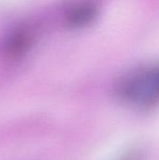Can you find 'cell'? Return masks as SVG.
Wrapping results in <instances>:
<instances>
[{
    "label": "cell",
    "instance_id": "6da1fadb",
    "mask_svg": "<svg viewBox=\"0 0 159 160\" xmlns=\"http://www.w3.org/2000/svg\"><path fill=\"white\" fill-rule=\"evenodd\" d=\"M116 93L124 102L148 108L159 102V64L134 69L117 82Z\"/></svg>",
    "mask_w": 159,
    "mask_h": 160
},
{
    "label": "cell",
    "instance_id": "7a4b0ae2",
    "mask_svg": "<svg viewBox=\"0 0 159 160\" xmlns=\"http://www.w3.org/2000/svg\"><path fill=\"white\" fill-rule=\"evenodd\" d=\"M97 6L93 1L79 2L71 7L65 16L66 24L72 29H79L91 24L97 17Z\"/></svg>",
    "mask_w": 159,
    "mask_h": 160
},
{
    "label": "cell",
    "instance_id": "3957f363",
    "mask_svg": "<svg viewBox=\"0 0 159 160\" xmlns=\"http://www.w3.org/2000/svg\"><path fill=\"white\" fill-rule=\"evenodd\" d=\"M30 44V36L26 31L19 30L13 33L7 43V51L11 55H18L24 52Z\"/></svg>",
    "mask_w": 159,
    "mask_h": 160
}]
</instances>
